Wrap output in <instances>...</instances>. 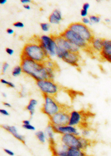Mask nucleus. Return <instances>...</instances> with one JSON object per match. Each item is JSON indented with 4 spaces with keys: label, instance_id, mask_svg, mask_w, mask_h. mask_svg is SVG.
I'll return each instance as SVG.
<instances>
[{
    "label": "nucleus",
    "instance_id": "nucleus-25",
    "mask_svg": "<svg viewBox=\"0 0 111 156\" xmlns=\"http://www.w3.org/2000/svg\"><path fill=\"white\" fill-rule=\"evenodd\" d=\"M43 63L45 66L53 68V69L55 70L57 69V66L55 62L52 61L46 60Z\"/></svg>",
    "mask_w": 111,
    "mask_h": 156
},
{
    "label": "nucleus",
    "instance_id": "nucleus-42",
    "mask_svg": "<svg viewBox=\"0 0 111 156\" xmlns=\"http://www.w3.org/2000/svg\"><path fill=\"white\" fill-rule=\"evenodd\" d=\"M105 60L110 62L111 63V55L108 56L104 59Z\"/></svg>",
    "mask_w": 111,
    "mask_h": 156
},
{
    "label": "nucleus",
    "instance_id": "nucleus-34",
    "mask_svg": "<svg viewBox=\"0 0 111 156\" xmlns=\"http://www.w3.org/2000/svg\"><path fill=\"white\" fill-rule=\"evenodd\" d=\"M82 23L83 24H91V21L89 18H88L86 17H83L82 19Z\"/></svg>",
    "mask_w": 111,
    "mask_h": 156
},
{
    "label": "nucleus",
    "instance_id": "nucleus-31",
    "mask_svg": "<svg viewBox=\"0 0 111 156\" xmlns=\"http://www.w3.org/2000/svg\"><path fill=\"white\" fill-rule=\"evenodd\" d=\"M13 26L15 27L19 28H22L24 27L25 25L22 22H18L13 24Z\"/></svg>",
    "mask_w": 111,
    "mask_h": 156
},
{
    "label": "nucleus",
    "instance_id": "nucleus-30",
    "mask_svg": "<svg viewBox=\"0 0 111 156\" xmlns=\"http://www.w3.org/2000/svg\"><path fill=\"white\" fill-rule=\"evenodd\" d=\"M9 65L7 62H5L3 64L2 72V74H4L6 72L8 67H9Z\"/></svg>",
    "mask_w": 111,
    "mask_h": 156
},
{
    "label": "nucleus",
    "instance_id": "nucleus-7",
    "mask_svg": "<svg viewBox=\"0 0 111 156\" xmlns=\"http://www.w3.org/2000/svg\"><path fill=\"white\" fill-rule=\"evenodd\" d=\"M39 45L47 57L49 56L56 55V51L58 48L57 44L53 36L43 35L41 37Z\"/></svg>",
    "mask_w": 111,
    "mask_h": 156
},
{
    "label": "nucleus",
    "instance_id": "nucleus-19",
    "mask_svg": "<svg viewBox=\"0 0 111 156\" xmlns=\"http://www.w3.org/2000/svg\"><path fill=\"white\" fill-rule=\"evenodd\" d=\"M38 101L36 99H30L29 103L26 107V109L29 112L31 117L34 114L36 106L38 104Z\"/></svg>",
    "mask_w": 111,
    "mask_h": 156
},
{
    "label": "nucleus",
    "instance_id": "nucleus-36",
    "mask_svg": "<svg viewBox=\"0 0 111 156\" xmlns=\"http://www.w3.org/2000/svg\"><path fill=\"white\" fill-rule=\"evenodd\" d=\"M6 51L8 55H12L14 52V50L11 48H7L6 49Z\"/></svg>",
    "mask_w": 111,
    "mask_h": 156
},
{
    "label": "nucleus",
    "instance_id": "nucleus-26",
    "mask_svg": "<svg viewBox=\"0 0 111 156\" xmlns=\"http://www.w3.org/2000/svg\"><path fill=\"white\" fill-rule=\"evenodd\" d=\"M89 18L91 21V24L99 23L101 20L100 17L96 15H90L89 16Z\"/></svg>",
    "mask_w": 111,
    "mask_h": 156
},
{
    "label": "nucleus",
    "instance_id": "nucleus-16",
    "mask_svg": "<svg viewBox=\"0 0 111 156\" xmlns=\"http://www.w3.org/2000/svg\"><path fill=\"white\" fill-rule=\"evenodd\" d=\"M62 19L61 11L58 9H55L49 17V20L51 23L58 24Z\"/></svg>",
    "mask_w": 111,
    "mask_h": 156
},
{
    "label": "nucleus",
    "instance_id": "nucleus-32",
    "mask_svg": "<svg viewBox=\"0 0 111 156\" xmlns=\"http://www.w3.org/2000/svg\"><path fill=\"white\" fill-rule=\"evenodd\" d=\"M0 113L3 115L5 116H8L10 115V113L6 110L4 109H0Z\"/></svg>",
    "mask_w": 111,
    "mask_h": 156
},
{
    "label": "nucleus",
    "instance_id": "nucleus-10",
    "mask_svg": "<svg viewBox=\"0 0 111 156\" xmlns=\"http://www.w3.org/2000/svg\"><path fill=\"white\" fill-rule=\"evenodd\" d=\"M61 139L62 143L65 145L69 148H77L82 150L81 136L65 134L62 135Z\"/></svg>",
    "mask_w": 111,
    "mask_h": 156
},
{
    "label": "nucleus",
    "instance_id": "nucleus-15",
    "mask_svg": "<svg viewBox=\"0 0 111 156\" xmlns=\"http://www.w3.org/2000/svg\"><path fill=\"white\" fill-rule=\"evenodd\" d=\"M103 47L100 52L102 57L104 59L111 55V40L103 39Z\"/></svg>",
    "mask_w": 111,
    "mask_h": 156
},
{
    "label": "nucleus",
    "instance_id": "nucleus-46",
    "mask_svg": "<svg viewBox=\"0 0 111 156\" xmlns=\"http://www.w3.org/2000/svg\"><path fill=\"white\" fill-rule=\"evenodd\" d=\"M2 96L6 98L7 97V94L6 93H2Z\"/></svg>",
    "mask_w": 111,
    "mask_h": 156
},
{
    "label": "nucleus",
    "instance_id": "nucleus-14",
    "mask_svg": "<svg viewBox=\"0 0 111 156\" xmlns=\"http://www.w3.org/2000/svg\"><path fill=\"white\" fill-rule=\"evenodd\" d=\"M3 129L11 133L17 139L23 143H25V137L19 134L16 127L15 126H11L7 125H2Z\"/></svg>",
    "mask_w": 111,
    "mask_h": 156
},
{
    "label": "nucleus",
    "instance_id": "nucleus-29",
    "mask_svg": "<svg viewBox=\"0 0 111 156\" xmlns=\"http://www.w3.org/2000/svg\"><path fill=\"white\" fill-rule=\"evenodd\" d=\"M22 127L25 129L34 131L36 130L35 127L31 124L27 125H22Z\"/></svg>",
    "mask_w": 111,
    "mask_h": 156
},
{
    "label": "nucleus",
    "instance_id": "nucleus-23",
    "mask_svg": "<svg viewBox=\"0 0 111 156\" xmlns=\"http://www.w3.org/2000/svg\"><path fill=\"white\" fill-rule=\"evenodd\" d=\"M46 67V72L48 76V79L54 80L55 78V69L49 67Z\"/></svg>",
    "mask_w": 111,
    "mask_h": 156
},
{
    "label": "nucleus",
    "instance_id": "nucleus-12",
    "mask_svg": "<svg viewBox=\"0 0 111 156\" xmlns=\"http://www.w3.org/2000/svg\"><path fill=\"white\" fill-rule=\"evenodd\" d=\"M52 126L53 131L55 133L62 135L72 134L77 136H80V130H79L77 127L70 126L69 125L60 126H54L53 125Z\"/></svg>",
    "mask_w": 111,
    "mask_h": 156
},
{
    "label": "nucleus",
    "instance_id": "nucleus-3",
    "mask_svg": "<svg viewBox=\"0 0 111 156\" xmlns=\"http://www.w3.org/2000/svg\"><path fill=\"white\" fill-rule=\"evenodd\" d=\"M43 96L44 103L41 111L49 118L58 113L65 106L59 103L55 97L47 95Z\"/></svg>",
    "mask_w": 111,
    "mask_h": 156
},
{
    "label": "nucleus",
    "instance_id": "nucleus-5",
    "mask_svg": "<svg viewBox=\"0 0 111 156\" xmlns=\"http://www.w3.org/2000/svg\"><path fill=\"white\" fill-rule=\"evenodd\" d=\"M68 28L74 31L89 43L95 38L92 31L82 22H73L71 24Z\"/></svg>",
    "mask_w": 111,
    "mask_h": 156
},
{
    "label": "nucleus",
    "instance_id": "nucleus-44",
    "mask_svg": "<svg viewBox=\"0 0 111 156\" xmlns=\"http://www.w3.org/2000/svg\"><path fill=\"white\" fill-rule=\"evenodd\" d=\"M23 7L25 9L27 10H30L31 9V7L29 5L27 4H24L23 5Z\"/></svg>",
    "mask_w": 111,
    "mask_h": 156
},
{
    "label": "nucleus",
    "instance_id": "nucleus-22",
    "mask_svg": "<svg viewBox=\"0 0 111 156\" xmlns=\"http://www.w3.org/2000/svg\"><path fill=\"white\" fill-rule=\"evenodd\" d=\"M35 135L38 140L41 143H44L46 141V136L45 133L44 132L39 131L36 133Z\"/></svg>",
    "mask_w": 111,
    "mask_h": 156
},
{
    "label": "nucleus",
    "instance_id": "nucleus-45",
    "mask_svg": "<svg viewBox=\"0 0 111 156\" xmlns=\"http://www.w3.org/2000/svg\"><path fill=\"white\" fill-rule=\"evenodd\" d=\"M7 2V0H1L0 1V4L2 5H4Z\"/></svg>",
    "mask_w": 111,
    "mask_h": 156
},
{
    "label": "nucleus",
    "instance_id": "nucleus-2",
    "mask_svg": "<svg viewBox=\"0 0 111 156\" xmlns=\"http://www.w3.org/2000/svg\"><path fill=\"white\" fill-rule=\"evenodd\" d=\"M21 57L27 58L42 63L46 61L45 59L47 58L39 45L32 43L25 45Z\"/></svg>",
    "mask_w": 111,
    "mask_h": 156
},
{
    "label": "nucleus",
    "instance_id": "nucleus-35",
    "mask_svg": "<svg viewBox=\"0 0 111 156\" xmlns=\"http://www.w3.org/2000/svg\"><path fill=\"white\" fill-rule=\"evenodd\" d=\"M4 151L8 155L11 156L15 155V153L12 150L7 149H4Z\"/></svg>",
    "mask_w": 111,
    "mask_h": 156
},
{
    "label": "nucleus",
    "instance_id": "nucleus-11",
    "mask_svg": "<svg viewBox=\"0 0 111 156\" xmlns=\"http://www.w3.org/2000/svg\"><path fill=\"white\" fill-rule=\"evenodd\" d=\"M58 47L69 52H78L80 48L61 36H52Z\"/></svg>",
    "mask_w": 111,
    "mask_h": 156
},
{
    "label": "nucleus",
    "instance_id": "nucleus-8",
    "mask_svg": "<svg viewBox=\"0 0 111 156\" xmlns=\"http://www.w3.org/2000/svg\"><path fill=\"white\" fill-rule=\"evenodd\" d=\"M60 36L79 48L86 49L88 47L89 43L78 34L69 28L62 33Z\"/></svg>",
    "mask_w": 111,
    "mask_h": 156
},
{
    "label": "nucleus",
    "instance_id": "nucleus-9",
    "mask_svg": "<svg viewBox=\"0 0 111 156\" xmlns=\"http://www.w3.org/2000/svg\"><path fill=\"white\" fill-rule=\"evenodd\" d=\"M85 116L82 111L71 109L70 113L69 124L70 125L76 127H82L85 126Z\"/></svg>",
    "mask_w": 111,
    "mask_h": 156
},
{
    "label": "nucleus",
    "instance_id": "nucleus-24",
    "mask_svg": "<svg viewBox=\"0 0 111 156\" xmlns=\"http://www.w3.org/2000/svg\"><path fill=\"white\" fill-rule=\"evenodd\" d=\"M22 72V70L21 66H16L14 68L12 71V74L15 77H16L20 75Z\"/></svg>",
    "mask_w": 111,
    "mask_h": 156
},
{
    "label": "nucleus",
    "instance_id": "nucleus-39",
    "mask_svg": "<svg viewBox=\"0 0 111 156\" xmlns=\"http://www.w3.org/2000/svg\"><path fill=\"white\" fill-rule=\"evenodd\" d=\"M7 33L9 35H12L14 33V31L13 29L10 28H8L6 30Z\"/></svg>",
    "mask_w": 111,
    "mask_h": 156
},
{
    "label": "nucleus",
    "instance_id": "nucleus-6",
    "mask_svg": "<svg viewBox=\"0 0 111 156\" xmlns=\"http://www.w3.org/2000/svg\"><path fill=\"white\" fill-rule=\"evenodd\" d=\"M71 109L65 106L58 113L50 118V123L53 125L63 126L69 124L70 113Z\"/></svg>",
    "mask_w": 111,
    "mask_h": 156
},
{
    "label": "nucleus",
    "instance_id": "nucleus-20",
    "mask_svg": "<svg viewBox=\"0 0 111 156\" xmlns=\"http://www.w3.org/2000/svg\"><path fill=\"white\" fill-rule=\"evenodd\" d=\"M54 132L53 127V126L50 123L48 125L46 130L45 133L46 137L49 139L51 142L54 141Z\"/></svg>",
    "mask_w": 111,
    "mask_h": 156
},
{
    "label": "nucleus",
    "instance_id": "nucleus-13",
    "mask_svg": "<svg viewBox=\"0 0 111 156\" xmlns=\"http://www.w3.org/2000/svg\"><path fill=\"white\" fill-rule=\"evenodd\" d=\"M81 57L79 52H68L62 60L68 64L75 67H78Z\"/></svg>",
    "mask_w": 111,
    "mask_h": 156
},
{
    "label": "nucleus",
    "instance_id": "nucleus-1",
    "mask_svg": "<svg viewBox=\"0 0 111 156\" xmlns=\"http://www.w3.org/2000/svg\"><path fill=\"white\" fill-rule=\"evenodd\" d=\"M20 66L22 72L36 81L48 79L46 67L44 63L26 58L21 57Z\"/></svg>",
    "mask_w": 111,
    "mask_h": 156
},
{
    "label": "nucleus",
    "instance_id": "nucleus-38",
    "mask_svg": "<svg viewBox=\"0 0 111 156\" xmlns=\"http://www.w3.org/2000/svg\"><path fill=\"white\" fill-rule=\"evenodd\" d=\"M90 7V5L88 3H85L82 6V9L88 10Z\"/></svg>",
    "mask_w": 111,
    "mask_h": 156
},
{
    "label": "nucleus",
    "instance_id": "nucleus-17",
    "mask_svg": "<svg viewBox=\"0 0 111 156\" xmlns=\"http://www.w3.org/2000/svg\"><path fill=\"white\" fill-rule=\"evenodd\" d=\"M67 156H88L85 151L77 148H70L67 151Z\"/></svg>",
    "mask_w": 111,
    "mask_h": 156
},
{
    "label": "nucleus",
    "instance_id": "nucleus-27",
    "mask_svg": "<svg viewBox=\"0 0 111 156\" xmlns=\"http://www.w3.org/2000/svg\"><path fill=\"white\" fill-rule=\"evenodd\" d=\"M1 82L2 84L5 85L7 87L12 88H14L15 87V84L12 83V82L7 81L5 79H1Z\"/></svg>",
    "mask_w": 111,
    "mask_h": 156
},
{
    "label": "nucleus",
    "instance_id": "nucleus-33",
    "mask_svg": "<svg viewBox=\"0 0 111 156\" xmlns=\"http://www.w3.org/2000/svg\"><path fill=\"white\" fill-rule=\"evenodd\" d=\"M27 95V92H26V90L24 87H22V90L21 91V92L19 93V95L20 97L23 98L25 97Z\"/></svg>",
    "mask_w": 111,
    "mask_h": 156
},
{
    "label": "nucleus",
    "instance_id": "nucleus-28",
    "mask_svg": "<svg viewBox=\"0 0 111 156\" xmlns=\"http://www.w3.org/2000/svg\"><path fill=\"white\" fill-rule=\"evenodd\" d=\"M40 26L42 30L45 32H48L49 30L50 25L47 23H41L40 24Z\"/></svg>",
    "mask_w": 111,
    "mask_h": 156
},
{
    "label": "nucleus",
    "instance_id": "nucleus-37",
    "mask_svg": "<svg viewBox=\"0 0 111 156\" xmlns=\"http://www.w3.org/2000/svg\"><path fill=\"white\" fill-rule=\"evenodd\" d=\"M88 15V10L82 9L81 11V15L83 17H86Z\"/></svg>",
    "mask_w": 111,
    "mask_h": 156
},
{
    "label": "nucleus",
    "instance_id": "nucleus-41",
    "mask_svg": "<svg viewBox=\"0 0 111 156\" xmlns=\"http://www.w3.org/2000/svg\"><path fill=\"white\" fill-rule=\"evenodd\" d=\"M21 2L22 3L24 4H27V3H30L31 2L30 0H21Z\"/></svg>",
    "mask_w": 111,
    "mask_h": 156
},
{
    "label": "nucleus",
    "instance_id": "nucleus-47",
    "mask_svg": "<svg viewBox=\"0 0 111 156\" xmlns=\"http://www.w3.org/2000/svg\"><path fill=\"white\" fill-rule=\"evenodd\" d=\"M105 21L107 22H110V19L107 18L105 19Z\"/></svg>",
    "mask_w": 111,
    "mask_h": 156
},
{
    "label": "nucleus",
    "instance_id": "nucleus-4",
    "mask_svg": "<svg viewBox=\"0 0 111 156\" xmlns=\"http://www.w3.org/2000/svg\"><path fill=\"white\" fill-rule=\"evenodd\" d=\"M36 84L43 95L55 97L60 90V87L58 85L54 80L49 79L37 81Z\"/></svg>",
    "mask_w": 111,
    "mask_h": 156
},
{
    "label": "nucleus",
    "instance_id": "nucleus-18",
    "mask_svg": "<svg viewBox=\"0 0 111 156\" xmlns=\"http://www.w3.org/2000/svg\"><path fill=\"white\" fill-rule=\"evenodd\" d=\"M103 39L95 38L90 43L92 44L93 49L97 52H100L103 49Z\"/></svg>",
    "mask_w": 111,
    "mask_h": 156
},
{
    "label": "nucleus",
    "instance_id": "nucleus-21",
    "mask_svg": "<svg viewBox=\"0 0 111 156\" xmlns=\"http://www.w3.org/2000/svg\"><path fill=\"white\" fill-rule=\"evenodd\" d=\"M92 134V130L87 127H82L80 130V136L85 138L89 139Z\"/></svg>",
    "mask_w": 111,
    "mask_h": 156
},
{
    "label": "nucleus",
    "instance_id": "nucleus-43",
    "mask_svg": "<svg viewBox=\"0 0 111 156\" xmlns=\"http://www.w3.org/2000/svg\"><path fill=\"white\" fill-rule=\"evenodd\" d=\"M22 123H23V125H29L30 124V120H25L22 121Z\"/></svg>",
    "mask_w": 111,
    "mask_h": 156
},
{
    "label": "nucleus",
    "instance_id": "nucleus-40",
    "mask_svg": "<svg viewBox=\"0 0 111 156\" xmlns=\"http://www.w3.org/2000/svg\"><path fill=\"white\" fill-rule=\"evenodd\" d=\"M4 105L6 107L11 108L12 107V105L8 102H5L3 103Z\"/></svg>",
    "mask_w": 111,
    "mask_h": 156
}]
</instances>
